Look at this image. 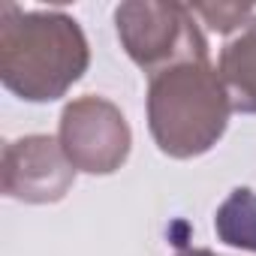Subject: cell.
Here are the masks:
<instances>
[{
	"label": "cell",
	"mask_w": 256,
	"mask_h": 256,
	"mask_svg": "<svg viewBox=\"0 0 256 256\" xmlns=\"http://www.w3.org/2000/svg\"><path fill=\"white\" fill-rule=\"evenodd\" d=\"M217 76L232 112L256 114V16L223 46Z\"/></svg>",
	"instance_id": "obj_6"
},
{
	"label": "cell",
	"mask_w": 256,
	"mask_h": 256,
	"mask_svg": "<svg viewBox=\"0 0 256 256\" xmlns=\"http://www.w3.org/2000/svg\"><path fill=\"white\" fill-rule=\"evenodd\" d=\"M178 256H217V253H211V250H202V247H196V250H181Z\"/></svg>",
	"instance_id": "obj_9"
},
{
	"label": "cell",
	"mask_w": 256,
	"mask_h": 256,
	"mask_svg": "<svg viewBox=\"0 0 256 256\" xmlns=\"http://www.w3.org/2000/svg\"><path fill=\"white\" fill-rule=\"evenodd\" d=\"M226 88L205 58L157 70L148 82V126L157 148L175 160L211 151L229 124Z\"/></svg>",
	"instance_id": "obj_2"
},
{
	"label": "cell",
	"mask_w": 256,
	"mask_h": 256,
	"mask_svg": "<svg viewBox=\"0 0 256 256\" xmlns=\"http://www.w3.org/2000/svg\"><path fill=\"white\" fill-rule=\"evenodd\" d=\"M214 229L223 244L256 253V193L250 187H235L217 208Z\"/></svg>",
	"instance_id": "obj_7"
},
{
	"label": "cell",
	"mask_w": 256,
	"mask_h": 256,
	"mask_svg": "<svg viewBox=\"0 0 256 256\" xmlns=\"http://www.w3.org/2000/svg\"><path fill=\"white\" fill-rule=\"evenodd\" d=\"M90 48L78 22L60 10L0 6V78L28 102L64 96L88 70Z\"/></svg>",
	"instance_id": "obj_1"
},
{
	"label": "cell",
	"mask_w": 256,
	"mask_h": 256,
	"mask_svg": "<svg viewBox=\"0 0 256 256\" xmlns=\"http://www.w3.org/2000/svg\"><path fill=\"white\" fill-rule=\"evenodd\" d=\"M114 28L124 52L148 76L169 64L208 54V42L196 24V16L184 4L130 0L114 10Z\"/></svg>",
	"instance_id": "obj_3"
},
{
	"label": "cell",
	"mask_w": 256,
	"mask_h": 256,
	"mask_svg": "<svg viewBox=\"0 0 256 256\" xmlns=\"http://www.w3.org/2000/svg\"><path fill=\"white\" fill-rule=\"evenodd\" d=\"M58 142L70 163L88 175H112L130 157L133 133L124 112L106 96H78L60 112Z\"/></svg>",
	"instance_id": "obj_4"
},
{
	"label": "cell",
	"mask_w": 256,
	"mask_h": 256,
	"mask_svg": "<svg viewBox=\"0 0 256 256\" xmlns=\"http://www.w3.org/2000/svg\"><path fill=\"white\" fill-rule=\"evenodd\" d=\"M76 166L52 136H22L4 148L0 187L10 199L28 205L60 202L76 184Z\"/></svg>",
	"instance_id": "obj_5"
},
{
	"label": "cell",
	"mask_w": 256,
	"mask_h": 256,
	"mask_svg": "<svg viewBox=\"0 0 256 256\" xmlns=\"http://www.w3.org/2000/svg\"><path fill=\"white\" fill-rule=\"evenodd\" d=\"M193 16H202L205 24L211 30H220V34H232V30H241L256 12L253 6H238V4H193L190 6Z\"/></svg>",
	"instance_id": "obj_8"
}]
</instances>
